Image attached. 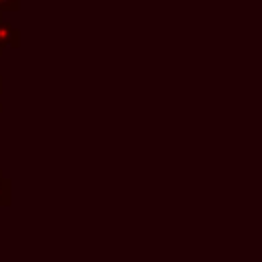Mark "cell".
Segmentation results:
<instances>
[{
	"label": "cell",
	"instance_id": "6da1fadb",
	"mask_svg": "<svg viewBox=\"0 0 262 262\" xmlns=\"http://www.w3.org/2000/svg\"><path fill=\"white\" fill-rule=\"evenodd\" d=\"M0 43L4 47H18L20 45V31L14 29L12 25L0 20Z\"/></svg>",
	"mask_w": 262,
	"mask_h": 262
},
{
	"label": "cell",
	"instance_id": "7a4b0ae2",
	"mask_svg": "<svg viewBox=\"0 0 262 262\" xmlns=\"http://www.w3.org/2000/svg\"><path fill=\"white\" fill-rule=\"evenodd\" d=\"M0 205L2 207L10 205V180L4 178L2 172H0Z\"/></svg>",
	"mask_w": 262,
	"mask_h": 262
},
{
	"label": "cell",
	"instance_id": "3957f363",
	"mask_svg": "<svg viewBox=\"0 0 262 262\" xmlns=\"http://www.w3.org/2000/svg\"><path fill=\"white\" fill-rule=\"evenodd\" d=\"M20 0H0V10H18Z\"/></svg>",
	"mask_w": 262,
	"mask_h": 262
},
{
	"label": "cell",
	"instance_id": "277c9868",
	"mask_svg": "<svg viewBox=\"0 0 262 262\" xmlns=\"http://www.w3.org/2000/svg\"><path fill=\"white\" fill-rule=\"evenodd\" d=\"M2 51H4V45H2V43H0V55H2Z\"/></svg>",
	"mask_w": 262,
	"mask_h": 262
},
{
	"label": "cell",
	"instance_id": "5b68a950",
	"mask_svg": "<svg viewBox=\"0 0 262 262\" xmlns=\"http://www.w3.org/2000/svg\"><path fill=\"white\" fill-rule=\"evenodd\" d=\"M0 92H2V78H0Z\"/></svg>",
	"mask_w": 262,
	"mask_h": 262
},
{
	"label": "cell",
	"instance_id": "8992f818",
	"mask_svg": "<svg viewBox=\"0 0 262 262\" xmlns=\"http://www.w3.org/2000/svg\"><path fill=\"white\" fill-rule=\"evenodd\" d=\"M0 14H2V10H0ZM0 20H2V16H0Z\"/></svg>",
	"mask_w": 262,
	"mask_h": 262
},
{
	"label": "cell",
	"instance_id": "52a82bcc",
	"mask_svg": "<svg viewBox=\"0 0 262 262\" xmlns=\"http://www.w3.org/2000/svg\"><path fill=\"white\" fill-rule=\"evenodd\" d=\"M0 111H2V104H0Z\"/></svg>",
	"mask_w": 262,
	"mask_h": 262
}]
</instances>
